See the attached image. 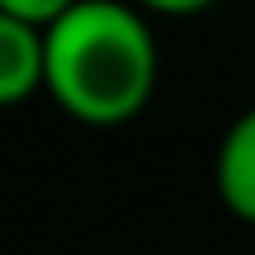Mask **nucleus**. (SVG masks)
<instances>
[{
	"label": "nucleus",
	"mask_w": 255,
	"mask_h": 255,
	"mask_svg": "<svg viewBox=\"0 0 255 255\" xmlns=\"http://www.w3.org/2000/svg\"><path fill=\"white\" fill-rule=\"evenodd\" d=\"M146 9H161V14H194V9H208L218 0H142Z\"/></svg>",
	"instance_id": "nucleus-5"
},
{
	"label": "nucleus",
	"mask_w": 255,
	"mask_h": 255,
	"mask_svg": "<svg viewBox=\"0 0 255 255\" xmlns=\"http://www.w3.org/2000/svg\"><path fill=\"white\" fill-rule=\"evenodd\" d=\"M47 85V33L0 9V109Z\"/></svg>",
	"instance_id": "nucleus-2"
},
{
	"label": "nucleus",
	"mask_w": 255,
	"mask_h": 255,
	"mask_svg": "<svg viewBox=\"0 0 255 255\" xmlns=\"http://www.w3.org/2000/svg\"><path fill=\"white\" fill-rule=\"evenodd\" d=\"M76 5H81V0H0V9H5V14L24 19V24L43 28V33L57 24V19H66Z\"/></svg>",
	"instance_id": "nucleus-4"
},
{
	"label": "nucleus",
	"mask_w": 255,
	"mask_h": 255,
	"mask_svg": "<svg viewBox=\"0 0 255 255\" xmlns=\"http://www.w3.org/2000/svg\"><path fill=\"white\" fill-rule=\"evenodd\" d=\"M218 194L227 213L255 222V109L241 114L218 146Z\"/></svg>",
	"instance_id": "nucleus-3"
},
{
	"label": "nucleus",
	"mask_w": 255,
	"mask_h": 255,
	"mask_svg": "<svg viewBox=\"0 0 255 255\" xmlns=\"http://www.w3.org/2000/svg\"><path fill=\"white\" fill-rule=\"evenodd\" d=\"M47 90L81 123H123L156 90V38L119 0H81L47 28Z\"/></svg>",
	"instance_id": "nucleus-1"
}]
</instances>
